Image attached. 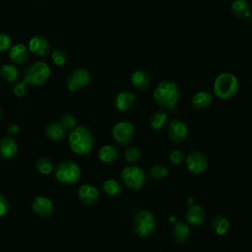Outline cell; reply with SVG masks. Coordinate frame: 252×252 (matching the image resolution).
Listing matches in <instances>:
<instances>
[{
  "label": "cell",
  "mask_w": 252,
  "mask_h": 252,
  "mask_svg": "<svg viewBox=\"0 0 252 252\" xmlns=\"http://www.w3.org/2000/svg\"><path fill=\"white\" fill-rule=\"evenodd\" d=\"M206 219L204 209L199 205H190L185 213V220L187 224L193 227L201 226Z\"/></svg>",
  "instance_id": "cell-15"
},
{
  "label": "cell",
  "mask_w": 252,
  "mask_h": 252,
  "mask_svg": "<svg viewBox=\"0 0 252 252\" xmlns=\"http://www.w3.org/2000/svg\"><path fill=\"white\" fill-rule=\"evenodd\" d=\"M91 81L90 73L86 69H77L73 71L67 78V86L69 91L74 92L76 90L85 88L89 85Z\"/></svg>",
  "instance_id": "cell-10"
},
{
  "label": "cell",
  "mask_w": 252,
  "mask_h": 252,
  "mask_svg": "<svg viewBox=\"0 0 252 252\" xmlns=\"http://www.w3.org/2000/svg\"><path fill=\"white\" fill-rule=\"evenodd\" d=\"M211 227L218 235H225L229 229V221L225 216L217 215L212 219Z\"/></svg>",
  "instance_id": "cell-24"
},
{
  "label": "cell",
  "mask_w": 252,
  "mask_h": 252,
  "mask_svg": "<svg viewBox=\"0 0 252 252\" xmlns=\"http://www.w3.org/2000/svg\"><path fill=\"white\" fill-rule=\"evenodd\" d=\"M2 118V110H1V108H0V119Z\"/></svg>",
  "instance_id": "cell-40"
},
{
  "label": "cell",
  "mask_w": 252,
  "mask_h": 252,
  "mask_svg": "<svg viewBox=\"0 0 252 252\" xmlns=\"http://www.w3.org/2000/svg\"><path fill=\"white\" fill-rule=\"evenodd\" d=\"M32 209L38 216L42 218H48L53 213V203L50 199L45 196H38L33 201Z\"/></svg>",
  "instance_id": "cell-12"
},
{
  "label": "cell",
  "mask_w": 252,
  "mask_h": 252,
  "mask_svg": "<svg viewBox=\"0 0 252 252\" xmlns=\"http://www.w3.org/2000/svg\"><path fill=\"white\" fill-rule=\"evenodd\" d=\"M251 83H252V78H251Z\"/></svg>",
  "instance_id": "cell-41"
},
{
  "label": "cell",
  "mask_w": 252,
  "mask_h": 252,
  "mask_svg": "<svg viewBox=\"0 0 252 252\" xmlns=\"http://www.w3.org/2000/svg\"><path fill=\"white\" fill-rule=\"evenodd\" d=\"M185 158H186V156H185L184 152H183L182 150H179V149L172 151L170 154V160L175 165H180V164L183 163L185 161Z\"/></svg>",
  "instance_id": "cell-33"
},
{
  "label": "cell",
  "mask_w": 252,
  "mask_h": 252,
  "mask_svg": "<svg viewBox=\"0 0 252 252\" xmlns=\"http://www.w3.org/2000/svg\"><path fill=\"white\" fill-rule=\"evenodd\" d=\"M153 97L160 108L174 111L180 100V88L174 81H161L156 87Z\"/></svg>",
  "instance_id": "cell-1"
},
{
  "label": "cell",
  "mask_w": 252,
  "mask_h": 252,
  "mask_svg": "<svg viewBox=\"0 0 252 252\" xmlns=\"http://www.w3.org/2000/svg\"><path fill=\"white\" fill-rule=\"evenodd\" d=\"M133 227L138 236L142 238L150 237L157 229L156 217L148 210H140L134 216Z\"/></svg>",
  "instance_id": "cell-4"
},
{
  "label": "cell",
  "mask_w": 252,
  "mask_h": 252,
  "mask_svg": "<svg viewBox=\"0 0 252 252\" xmlns=\"http://www.w3.org/2000/svg\"><path fill=\"white\" fill-rule=\"evenodd\" d=\"M167 118H169V117H167V115L162 111H159V112L154 113L153 115L151 116V119H150L151 127L154 130H160L161 127L164 126V124L167 121Z\"/></svg>",
  "instance_id": "cell-27"
},
{
  "label": "cell",
  "mask_w": 252,
  "mask_h": 252,
  "mask_svg": "<svg viewBox=\"0 0 252 252\" xmlns=\"http://www.w3.org/2000/svg\"><path fill=\"white\" fill-rule=\"evenodd\" d=\"M65 129L61 125L59 121L51 122L46 127V136L52 141H59L65 135Z\"/></svg>",
  "instance_id": "cell-25"
},
{
  "label": "cell",
  "mask_w": 252,
  "mask_h": 252,
  "mask_svg": "<svg viewBox=\"0 0 252 252\" xmlns=\"http://www.w3.org/2000/svg\"><path fill=\"white\" fill-rule=\"evenodd\" d=\"M18 144L13 136H5L0 140V156L5 160H12L17 156Z\"/></svg>",
  "instance_id": "cell-14"
},
{
  "label": "cell",
  "mask_w": 252,
  "mask_h": 252,
  "mask_svg": "<svg viewBox=\"0 0 252 252\" xmlns=\"http://www.w3.org/2000/svg\"><path fill=\"white\" fill-rule=\"evenodd\" d=\"M213 101V96L209 92L201 91L196 93L191 99V105L193 109L197 111H203L207 109Z\"/></svg>",
  "instance_id": "cell-20"
},
{
  "label": "cell",
  "mask_w": 252,
  "mask_h": 252,
  "mask_svg": "<svg viewBox=\"0 0 252 252\" xmlns=\"http://www.w3.org/2000/svg\"><path fill=\"white\" fill-rule=\"evenodd\" d=\"M69 145L71 150L77 155L89 154L94 146V135L92 131L85 126H77L69 134Z\"/></svg>",
  "instance_id": "cell-2"
},
{
  "label": "cell",
  "mask_w": 252,
  "mask_h": 252,
  "mask_svg": "<svg viewBox=\"0 0 252 252\" xmlns=\"http://www.w3.org/2000/svg\"><path fill=\"white\" fill-rule=\"evenodd\" d=\"M103 189L110 196H116L121 191V185L115 180H108L103 184Z\"/></svg>",
  "instance_id": "cell-29"
},
{
  "label": "cell",
  "mask_w": 252,
  "mask_h": 252,
  "mask_svg": "<svg viewBox=\"0 0 252 252\" xmlns=\"http://www.w3.org/2000/svg\"><path fill=\"white\" fill-rule=\"evenodd\" d=\"M50 75V68L45 62H36L28 66L24 71V82L29 85L41 86L46 82Z\"/></svg>",
  "instance_id": "cell-6"
},
{
  "label": "cell",
  "mask_w": 252,
  "mask_h": 252,
  "mask_svg": "<svg viewBox=\"0 0 252 252\" xmlns=\"http://www.w3.org/2000/svg\"><path fill=\"white\" fill-rule=\"evenodd\" d=\"M188 134V128L184 121L181 119H173L167 127V135L176 143L183 142Z\"/></svg>",
  "instance_id": "cell-11"
},
{
  "label": "cell",
  "mask_w": 252,
  "mask_h": 252,
  "mask_svg": "<svg viewBox=\"0 0 252 252\" xmlns=\"http://www.w3.org/2000/svg\"><path fill=\"white\" fill-rule=\"evenodd\" d=\"M131 83L133 87L138 91H146L151 86L150 75L144 70H136L131 75Z\"/></svg>",
  "instance_id": "cell-16"
},
{
  "label": "cell",
  "mask_w": 252,
  "mask_h": 252,
  "mask_svg": "<svg viewBox=\"0 0 252 252\" xmlns=\"http://www.w3.org/2000/svg\"><path fill=\"white\" fill-rule=\"evenodd\" d=\"M170 221H171V222H176V221H177V218H176L175 216H171V217H170Z\"/></svg>",
  "instance_id": "cell-39"
},
{
  "label": "cell",
  "mask_w": 252,
  "mask_h": 252,
  "mask_svg": "<svg viewBox=\"0 0 252 252\" xmlns=\"http://www.w3.org/2000/svg\"><path fill=\"white\" fill-rule=\"evenodd\" d=\"M10 46H11L10 37L6 34L0 33V52L8 50L10 48Z\"/></svg>",
  "instance_id": "cell-35"
},
{
  "label": "cell",
  "mask_w": 252,
  "mask_h": 252,
  "mask_svg": "<svg viewBox=\"0 0 252 252\" xmlns=\"http://www.w3.org/2000/svg\"><path fill=\"white\" fill-rule=\"evenodd\" d=\"M51 58H52V61L55 63V65L62 66V65L65 64V62L67 60V55H66V53L63 50L55 49L52 52Z\"/></svg>",
  "instance_id": "cell-34"
},
{
  "label": "cell",
  "mask_w": 252,
  "mask_h": 252,
  "mask_svg": "<svg viewBox=\"0 0 252 252\" xmlns=\"http://www.w3.org/2000/svg\"><path fill=\"white\" fill-rule=\"evenodd\" d=\"M19 126L16 125V124H10L8 127H7V131L8 133L10 134V136H14V135H17L19 133Z\"/></svg>",
  "instance_id": "cell-38"
},
{
  "label": "cell",
  "mask_w": 252,
  "mask_h": 252,
  "mask_svg": "<svg viewBox=\"0 0 252 252\" xmlns=\"http://www.w3.org/2000/svg\"><path fill=\"white\" fill-rule=\"evenodd\" d=\"M135 134L134 125L129 121L117 122L112 130V135L115 142L120 146H128Z\"/></svg>",
  "instance_id": "cell-8"
},
{
  "label": "cell",
  "mask_w": 252,
  "mask_h": 252,
  "mask_svg": "<svg viewBox=\"0 0 252 252\" xmlns=\"http://www.w3.org/2000/svg\"><path fill=\"white\" fill-rule=\"evenodd\" d=\"M26 85H27V84H26L24 81L17 83L16 85L14 86V88H13V93H14V95H15L16 97H22V96H24L25 93H26Z\"/></svg>",
  "instance_id": "cell-37"
},
{
  "label": "cell",
  "mask_w": 252,
  "mask_h": 252,
  "mask_svg": "<svg viewBox=\"0 0 252 252\" xmlns=\"http://www.w3.org/2000/svg\"><path fill=\"white\" fill-rule=\"evenodd\" d=\"M173 237L178 243H185L190 238V229L183 222H177L173 229Z\"/></svg>",
  "instance_id": "cell-21"
},
{
  "label": "cell",
  "mask_w": 252,
  "mask_h": 252,
  "mask_svg": "<svg viewBox=\"0 0 252 252\" xmlns=\"http://www.w3.org/2000/svg\"><path fill=\"white\" fill-rule=\"evenodd\" d=\"M125 160L130 164H136L141 159V152L135 146H128L125 150Z\"/></svg>",
  "instance_id": "cell-30"
},
{
  "label": "cell",
  "mask_w": 252,
  "mask_h": 252,
  "mask_svg": "<svg viewBox=\"0 0 252 252\" xmlns=\"http://www.w3.org/2000/svg\"><path fill=\"white\" fill-rule=\"evenodd\" d=\"M121 180L123 184L132 190L141 189L146 183V175L142 167L136 164H130L122 170Z\"/></svg>",
  "instance_id": "cell-7"
},
{
  "label": "cell",
  "mask_w": 252,
  "mask_h": 252,
  "mask_svg": "<svg viewBox=\"0 0 252 252\" xmlns=\"http://www.w3.org/2000/svg\"><path fill=\"white\" fill-rule=\"evenodd\" d=\"M0 76H1L5 81L15 82L18 79L19 72L15 65L4 64L0 68Z\"/></svg>",
  "instance_id": "cell-26"
},
{
  "label": "cell",
  "mask_w": 252,
  "mask_h": 252,
  "mask_svg": "<svg viewBox=\"0 0 252 252\" xmlns=\"http://www.w3.org/2000/svg\"><path fill=\"white\" fill-rule=\"evenodd\" d=\"M9 56L12 62L22 65L26 63L29 59V50L24 45L18 44L11 48Z\"/></svg>",
  "instance_id": "cell-22"
},
{
  "label": "cell",
  "mask_w": 252,
  "mask_h": 252,
  "mask_svg": "<svg viewBox=\"0 0 252 252\" xmlns=\"http://www.w3.org/2000/svg\"><path fill=\"white\" fill-rule=\"evenodd\" d=\"M61 125L63 126V128L65 130H72L76 127V124H77V120L75 118V116L71 114H65L61 116L60 118V121Z\"/></svg>",
  "instance_id": "cell-32"
},
{
  "label": "cell",
  "mask_w": 252,
  "mask_h": 252,
  "mask_svg": "<svg viewBox=\"0 0 252 252\" xmlns=\"http://www.w3.org/2000/svg\"><path fill=\"white\" fill-rule=\"evenodd\" d=\"M231 12L237 18H249L251 16L250 5L246 0H233Z\"/></svg>",
  "instance_id": "cell-23"
},
{
  "label": "cell",
  "mask_w": 252,
  "mask_h": 252,
  "mask_svg": "<svg viewBox=\"0 0 252 252\" xmlns=\"http://www.w3.org/2000/svg\"><path fill=\"white\" fill-rule=\"evenodd\" d=\"M30 50L38 56H45L49 51V43L43 37H34L29 43Z\"/></svg>",
  "instance_id": "cell-19"
},
{
  "label": "cell",
  "mask_w": 252,
  "mask_h": 252,
  "mask_svg": "<svg viewBox=\"0 0 252 252\" xmlns=\"http://www.w3.org/2000/svg\"><path fill=\"white\" fill-rule=\"evenodd\" d=\"M188 171L193 175H200L207 171L209 160L207 156L201 151H192L185 158Z\"/></svg>",
  "instance_id": "cell-9"
},
{
  "label": "cell",
  "mask_w": 252,
  "mask_h": 252,
  "mask_svg": "<svg viewBox=\"0 0 252 252\" xmlns=\"http://www.w3.org/2000/svg\"><path fill=\"white\" fill-rule=\"evenodd\" d=\"M239 83L237 78L229 72L221 73L218 75L214 81V93L215 95L222 100H229L232 98L237 90Z\"/></svg>",
  "instance_id": "cell-3"
},
{
  "label": "cell",
  "mask_w": 252,
  "mask_h": 252,
  "mask_svg": "<svg viewBox=\"0 0 252 252\" xmlns=\"http://www.w3.org/2000/svg\"><path fill=\"white\" fill-rule=\"evenodd\" d=\"M150 176L152 179H154L156 181L163 180L167 176H169V169H167L164 164H160V163L155 164L151 167Z\"/></svg>",
  "instance_id": "cell-28"
},
{
  "label": "cell",
  "mask_w": 252,
  "mask_h": 252,
  "mask_svg": "<svg viewBox=\"0 0 252 252\" xmlns=\"http://www.w3.org/2000/svg\"><path fill=\"white\" fill-rule=\"evenodd\" d=\"M136 96L130 92H121L115 98V107L120 112H127L133 108Z\"/></svg>",
  "instance_id": "cell-17"
},
{
  "label": "cell",
  "mask_w": 252,
  "mask_h": 252,
  "mask_svg": "<svg viewBox=\"0 0 252 252\" xmlns=\"http://www.w3.org/2000/svg\"><path fill=\"white\" fill-rule=\"evenodd\" d=\"M99 159L105 163H112L120 157L119 149L115 145H105L99 151Z\"/></svg>",
  "instance_id": "cell-18"
},
{
  "label": "cell",
  "mask_w": 252,
  "mask_h": 252,
  "mask_svg": "<svg viewBox=\"0 0 252 252\" xmlns=\"http://www.w3.org/2000/svg\"><path fill=\"white\" fill-rule=\"evenodd\" d=\"M78 197L84 205L91 206L99 200V191L91 184H83L78 190Z\"/></svg>",
  "instance_id": "cell-13"
},
{
  "label": "cell",
  "mask_w": 252,
  "mask_h": 252,
  "mask_svg": "<svg viewBox=\"0 0 252 252\" xmlns=\"http://www.w3.org/2000/svg\"><path fill=\"white\" fill-rule=\"evenodd\" d=\"M9 207L10 205L8 199L4 195L0 194V217L7 214V212L9 211Z\"/></svg>",
  "instance_id": "cell-36"
},
{
  "label": "cell",
  "mask_w": 252,
  "mask_h": 252,
  "mask_svg": "<svg viewBox=\"0 0 252 252\" xmlns=\"http://www.w3.org/2000/svg\"><path fill=\"white\" fill-rule=\"evenodd\" d=\"M37 170L42 175H49L53 171V163L47 158H41L37 160Z\"/></svg>",
  "instance_id": "cell-31"
},
{
  "label": "cell",
  "mask_w": 252,
  "mask_h": 252,
  "mask_svg": "<svg viewBox=\"0 0 252 252\" xmlns=\"http://www.w3.org/2000/svg\"><path fill=\"white\" fill-rule=\"evenodd\" d=\"M54 176L63 184H75L81 177L80 166L72 160L60 161L55 166Z\"/></svg>",
  "instance_id": "cell-5"
}]
</instances>
